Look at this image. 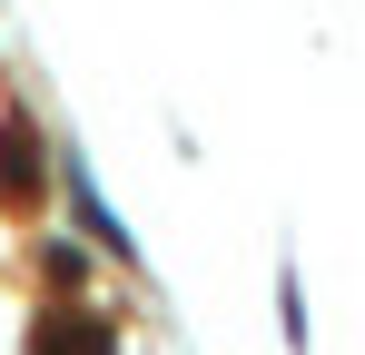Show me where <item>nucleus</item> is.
Instances as JSON below:
<instances>
[{
    "mask_svg": "<svg viewBox=\"0 0 365 355\" xmlns=\"http://www.w3.org/2000/svg\"><path fill=\"white\" fill-rule=\"evenodd\" d=\"M40 187V138L30 128H10V158H0V197H30Z\"/></svg>",
    "mask_w": 365,
    "mask_h": 355,
    "instance_id": "nucleus-1",
    "label": "nucleus"
}]
</instances>
